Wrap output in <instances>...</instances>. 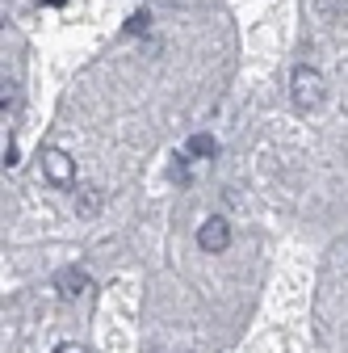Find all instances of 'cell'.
Here are the masks:
<instances>
[{
	"mask_svg": "<svg viewBox=\"0 0 348 353\" xmlns=\"http://www.w3.org/2000/svg\"><path fill=\"white\" fill-rule=\"evenodd\" d=\"M323 76L315 72V68H298L294 72V80H290V97H294V110L298 114H311V110H319L323 105Z\"/></svg>",
	"mask_w": 348,
	"mask_h": 353,
	"instance_id": "1",
	"label": "cell"
},
{
	"mask_svg": "<svg viewBox=\"0 0 348 353\" xmlns=\"http://www.w3.org/2000/svg\"><path fill=\"white\" fill-rule=\"evenodd\" d=\"M227 244H231V223H227V219L214 214V219H206V223L197 228V248H206V252H223Z\"/></svg>",
	"mask_w": 348,
	"mask_h": 353,
	"instance_id": "2",
	"label": "cell"
},
{
	"mask_svg": "<svg viewBox=\"0 0 348 353\" xmlns=\"http://www.w3.org/2000/svg\"><path fill=\"white\" fill-rule=\"evenodd\" d=\"M42 172H47L55 185H63V190H67V185H76V164H72V160H67V152H59V148H51L47 156H42Z\"/></svg>",
	"mask_w": 348,
	"mask_h": 353,
	"instance_id": "3",
	"label": "cell"
},
{
	"mask_svg": "<svg viewBox=\"0 0 348 353\" xmlns=\"http://www.w3.org/2000/svg\"><path fill=\"white\" fill-rule=\"evenodd\" d=\"M55 286H59V294H63V299H76V294L89 290L93 282H89V274H84V270H63V274L55 278Z\"/></svg>",
	"mask_w": 348,
	"mask_h": 353,
	"instance_id": "4",
	"label": "cell"
},
{
	"mask_svg": "<svg viewBox=\"0 0 348 353\" xmlns=\"http://www.w3.org/2000/svg\"><path fill=\"white\" fill-rule=\"evenodd\" d=\"M214 152H219V139H214V135H193V139L185 143V156H189V160H206V156H214Z\"/></svg>",
	"mask_w": 348,
	"mask_h": 353,
	"instance_id": "5",
	"label": "cell"
},
{
	"mask_svg": "<svg viewBox=\"0 0 348 353\" xmlns=\"http://www.w3.org/2000/svg\"><path fill=\"white\" fill-rule=\"evenodd\" d=\"M147 21H151L147 13H135V17L126 21V34H143V30H147Z\"/></svg>",
	"mask_w": 348,
	"mask_h": 353,
	"instance_id": "6",
	"label": "cell"
},
{
	"mask_svg": "<svg viewBox=\"0 0 348 353\" xmlns=\"http://www.w3.org/2000/svg\"><path fill=\"white\" fill-rule=\"evenodd\" d=\"M17 160H21V152H17V143H9V148H5V168H13Z\"/></svg>",
	"mask_w": 348,
	"mask_h": 353,
	"instance_id": "7",
	"label": "cell"
},
{
	"mask_svg": "<svg viewBox=\"0 0 348 353\" xmlns=\"http://www.w3.org/2000/svg\"><path fill=\"white\" fill-rule=\"evenodd\" d=\"M55 353H89V349H84V345H72V341H63V345H59Z\"/></svg>",
	"mask_w": 348,
	"mask_h": 353,
	"instance_id": "8",
	"label": "cell"
},
{
	"mask_svg": "<svg viewBox=\"0 0 348 353\" xmlns=\"http://www.w3.org/2000/svg\"><path fill=\"white\" fill-rule=\"evenodd\" d=\"M164 5H177V0H164Z\"/></svg>",
	"mask_w": 348,
	"mask_h": 353,
	"instance_id": "9",
	"label": "cell"
}]
</instances>
